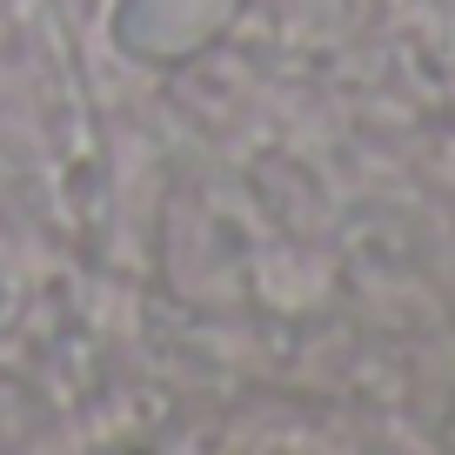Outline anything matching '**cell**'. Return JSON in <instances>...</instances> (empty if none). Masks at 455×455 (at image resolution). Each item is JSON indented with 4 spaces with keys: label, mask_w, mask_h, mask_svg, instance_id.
Here are the masks:
<instances>
[{
    "label": "cell",
    "mask_w": 455,
    "mask_h": 455,
    "mask_svg": "<svg viewBox=\"0 0 455 455\" xmlns=\"http://www.w3.org/2000/svg\"><path fill=\"white\" fill-rule=\"evenodd\" d=\"M242 7L248 0H121L108 34L128 60L174 68V60H195L201 47L221 41V34L242 20Z\"/></svg>",
    "instance_id": "1"
}]
</instances>
